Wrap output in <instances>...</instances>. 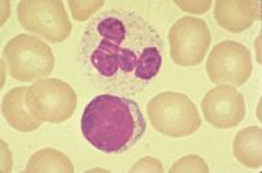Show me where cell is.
<instances>
[{
	"label": "cell",
	"mask_w": 262,
	"mask_h": 173,
	"mask_svg": "<svg viewBox=\"0 0 262 173\" xmlns=\"http://www.w3.org/2000/svg\"><path fill=\"white\" fill-rule=\"evenodd\" d=\"M163 52V38L150 22L118 7L88 22L78 46L86 79L123 97L146 90L161 70Z\"/></svg>",
	"instance_id": "6da1fadb"
},
{
	"label": "cell",
	"mask_w": 262,
	"mask_h": 173,
	"mask_svg": "<svg viewBox=\"0 0 262 173\" xmlns=\"http://www.w3.org/2000/svg\"><path fill=\"white\" fill-rule=\"evenodd\" d=\"M146 127V120L134 100L111 93L90 100L81 119L83 138L106 154H120L134 147L145 136Z\"/></svg>",
	"instance_id": "7a4b0ae2"
},
{
	"label": "cell",
	"mask_w": 262,
	"mask_h": 173,
	"mask_svg": "<svg viewBox=\"0 0 262 173\" xmlns=\"http://www.w3.org/2000/svg\"><path fill=\"white\" fill-rule=\"evenodd\" d=\"M147 117L156 131L169 138H186L198 131L201 116L195 104L186 94L164 91L146 105Z\"/></svg>",
	"instance_id": "3957f363"
},
{
	"label": "cell",
	"mask_w": 262,
	"mask_h": 173,
	"mask_svg": "<svg viewBox=\"0 0 262 173\" xmlns=\"http://www.w3.org/2000/svg\"><path fill=\"white\" fill-rule=\"evenodd\" d=\"M3 60L8 74L19 82H33L52 74L55 55L40 38L30 34H18L6 44Z\"/></svg>",
	"instance_id": "277c9868"
},
{
	"label": "cell",
	"mask_w": 262,
	"mask_h": 173,
	"mask_svg": "<svg viewBox=\"0 0 262 173\" xmlns=\"http://www.w3.org/2000/svg\"><path fill=\"white\" fill-rule=\"evenodd\" d=\"M77 93L69 83L57 78L38 79L29 86L26 108L41 123H64L77 109Z\"/></svg>",
	"instance_id": "5b68a950"
},
{
	"label": "cell",
	"mask_w": 262,
	"mask_h": 173,
	"mask_svg": "<svg viewBox=\"0 0 262 173\" xmlns=\"http://www.w3.org/2000/svg\"><path fill=\"white\" fill-rule=\"evenodd\" d=\"M16 15L25 30L51 44H60L71 34V22L60 0H24L16 6Z\"/></svg>",
	"instance_id": "8992f818"
},
{
	"label": "cell",
	"mask_w": 262,
	"mask_h": 173,
	"mask_svg": "<svg viewBox=\"0 0 262 173\" xmlns=\"http://www.w3.org/2000/svg\"><path fill=\"white\" fill-rule=\"evenodd\" d=\"M212 34L204 19L183 17L171 26L168 44L172 62L179 67H195L205 59Z\"/></svg>",
	"instance_id": "52a82bcc"
},
{
	"label": "cell",
	"mask_w": 262,
	"mask_h": 173,
	"mask_svg": "<svg viewBox=\"0 0 262 173\" xmlns=\"http://www.w3.org/2000/svg\"><path fill=\"white\" fill-rule=\"evenodd\" d=\"M251 72V54L241 42L232 40L219 42L208 56L206 74L216 85L242 86L249 81Z\"/></svg>",
	"instance_id": "ba28073f"
},
{
	"label": "cell",
	"mask_w": 262,
	"mask_h": 173,
	"mask_svg": "<svg viewBox=\"0 0 262 173\" xmlns=\"http://www.w3.org/2000/svg\"><path fill=\"white\" fill-rule=\"evenodd\" d=\"M201 111L205 120L213 127L228 130L239 126L245 119V100L236 87L217 85L204 95Z\"/></svg>",
	"instance_id": "9c48e42d"
},
{
	"label": "cell",
	"mask_w": 262,
	"mask_h": 173,
	"mask_svg": "<svg viewBox=\"0 0 262 173\" xmlns=\"http://www.w3.org/2000/svg\"><path fill=\"white\" fill-rule=\"evenodd\" d=\"M214 19L229 33H241L259 19V2L219 0L214 3Z\"/></svg>",
	"instance_id": "30bf717a"
},
{
	"label": "cell",
	"mask_w": 262,
	"mask_h": 173,
	"mask_svg": "<svg viewBox=\"0 0 262 173\" xmlns=\"http://www.w3.org/2000/svg\"><path fill=\"white\" fill-rule=\"evenodd\" d=\"M29 86H18L6 93L2 101V113L10 127L19 132H33L40 128L41 121L34 119L26 108Z\"/></svg>",
	"instance_id": "8fae6325"
},
{
	"label": "cell",
	"mask_w": 262,
	"mask_h": 173,
	"mask_svg": "<svg viewBox=\"0 0 262 173\" xmlns=\"http://www.w3.org/2000/svg\"><path fill=\"white\" fill-rule=\"evenodd\" d=\"M233 156L247 168L262 166V130L258 126H250L237 132L232 144Z\"/></svg>",
	"instance_id": "7c38bea8"
},
{
	"label": "cell",
	"mask_w": 262,
	"mask_h": 173,
	"mask_svg": "<svg viewBox=\"0 0 262 173\" xmlns=\"http://www.w3.org/2000/svg\"><path fill=\"white\" fill-rule=\"evenodd\" d=\"M41 172H59L73 173L74 165L70 158L60 150L52 147L41 149L29 158L25 173H41Z\"/></svg>",
	"instance_id": "4fadbf2b"
},
{
	"label": "cell",
	"mask_w": 262,
	"mask_h": 173,
	"mask_svg": "<svg viewBox=\"0 0 262 173\" xmlns=\"http://www.w3.org/2000/svg\"><path fill=\"white\" fill-rule=\"evenodd\" d=\"M171 173H184V172H209L208 164L205 162L202 157L196 156V154H190V156H184L176 161L175 164L172 165L169 169Z\"/></svg>",
	"instance_id": "5bb4252c"
},
{
	"label": "cell",
	"mask_w": 262,
	"mask_h": 173,
	"mask_svg": "<svg viewBox=\"0 0 262 173\" xmlns=\"http://www.w3.org/2000/svg\"><path fill=\"white\" fill-rule=\"evenodd\" d=\"M102 6H104V2L100 0V2H69V7L70 11L73 14L74 19H77L79 22H85L90 15H93L96 11L101 9Z\"/></svg>",
	"instance_id": "9a60e30c"
},
{
	"label": "cell",
	"mask_w": 262,
	"mask_h": 173,
	"mask_svg": "<svg viewBox=\"0 0 262 173\" xmlns=\"http://www.w3.org/2000/svg\"><path fill=\"white\" fill-rule=\"evenodd\" d=\"M130 172H149V173H161L164 172V168L161 162L157 158L153 157H143L141 160H138L133 166L130 168Z\"/></svg>",
	"instance_id": "2e32d148"
},
{
	"label": "cell",
	"mask_w": 262,
	"mask_h": 173,
	"mask_svg": "<svg viewBox=\"0 0 262 173\" xmlns=\"http://www.w3.org/2000/svg\"><path fill=\"white\" fill-rule=\"evenodd\" d=\"M175 6H178L182 11L190 14H205L210 7L212 2L205 0V2H175Z\"/></svg>",
	"instance_id": "e0dca14e"
}]
</instances>
